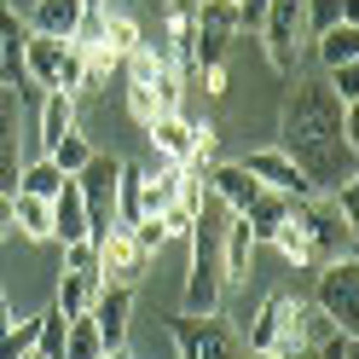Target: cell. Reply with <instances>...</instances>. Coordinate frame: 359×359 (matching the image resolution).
I'll list each match as a JSON object with an SVG mask.
<instances>
[{"mask_svg": "<svg viewBox=\"0 0 359 359\" xmlns=\"http://www.w3.org/2000/svg\"><path fill=\"white\" fill-rule=\"evenodd\" d=\"M313 307L342 330V336H359V255L348 261H330L319 266V290H313Z\"/></svg>", "mask_w": 359, "mask_h": 359, "instance_id": "5b68a950", "label": "cell"}, {"mask_svg": "<svg viewBox=\"0 0 359 359\" xmlns=\"http://www.w3.org/2000/svg\"><path fill=\"white\" fill-rule=\"evenodd\" d=\"M278 110V151L296 163L313 191H336L342 180H359V104H336L325 76L296 70L284 76Z\"/></svg>", "mask_w": 359, "mask_h": 359, "instance_id": "6da1fadb", "label": "cell"}, {"mask_svg": "<svg viewBox=\"0 0 359 359\" xmlns=\"http://www.w3.org/2000/svg\"><path fill=\"white\" fill-rule=\"evenodd\" d=\"M41 156H47L58 140H64V133H76L81 128V116H76V93H47V99H41Z\"/></svg>", "mask_w": 359, "mask_h": 359, "instance_id": "ac0fdd59", "label": "cell"}, {"mask_svg": "<svg viewBox=\"0 0 359 359\" xmlns=\"http://www.w3.org/2000/svg\"><path fill=\"white\" fill-rule=\"evenodd\" d=\"M336 336V325L325 319L313 302H302V296H290V290H278V353L290 359V353H302V348H325Z\"/></svg>", "mask_w": 359, "mask_h": 359, "instance_id": "ba28073f", "label": "cell"}, {"mask_svg": "<svg viewBox=\"0 0 359 359\" xmlns=\"http://www.w3.org/2000/svg\"><path fill=\"white\" fill-rule=\"evenodd\" d=\"M99 353H104V342H99L93 319H87V313H76V319L64 325V353H58V359H99Z\"/></svg>", "mask_w": 359, "mask_h": 359, "instance_id": "484cf974", "label": "cell"}, {"mask_svg": "<svg viewBox=\"0 0 359 359\" xmlns=\"http://www.w3.org/2000/svg\"><path fill=\"white\" fill-rule=\"evenodd\" d=\"M232 6H238V29H243V35H255V29H261V18H266V6H273V0H232Z\"/></svg>", "mask_w": 359, "mask_h": 359, "instance_id": "4dcf8cb0", "label": "cell"}, {"mask_svg": "<svg viewBox=\"0 0 359 359\" xmlns=\"http://www.w3.org/2000/svg\"><path fill=\"white\" fill-rule=\"evenodd\" d=\"M168 336H174L180 359H243V342L215 319V313H209V319L180 313V319H168Z\"/></svg>", "mask_w": 359, "mask_h": 359, "instance_id": "52a82bcc", "label": "cell"}, {"mask_svg": "<svg viewBox=\"0 0 359 359\" xmlns=\"http://www.w3.org/2000/svg\"><path fill=\"white\" fill-rule=\"evenodd\" d=\"M197 6H203V0H168V6H163V18H168V29H180V24H191V18H197Z\"/></svg>", "mask_w": 359, "mask_h": 359, "instance_id": "d6a6232c", "label": "cell"}, {"mask_svg": "<svg viewBox=\"0 0 359 359\" xmlns=\"http://www.w3.org/2000/svg\"><path fill=\"white\" fill-rule=\"evenodd\" d=\"M243 220H250V232H255V243H273L278 238V226L290 220V197H278V191H261L250 209H243Z\"/></svg>", "mask_w": 359, "mask_h": 359, "instance_id": "603a6c76", "label": "cell"}, {"mask_svg": "<svg viewBox=\"0 0 359 359\" xmlns=\"http://www.w3.org/2000/svg\"><path fill=\"white\" fill-rule=\"evenodd\" d=\"M12 238V191H0V243Z\"/></svg>", "mask_w": 359, "mask_h": 359, "instance_id": "e575fe53", "label": "cell"}, {"mask_svg": "<svg viewBox=\"0 0 359 359\" xmlns=\"http://www.w3.org/2000/svg\"><path fill=\"white\" fill-rule=\"evenodd\" d=\"M81 76H87V53L76 47V41L29 35V47H24V81L47 87V93H76L81 99Z\"/></svg>", "mask_w": 359, "mask_h": 359, "instance_id": "3957f363", "label": "cell"}, {"mask_svg": "<svg viewBox=\"0 0 359 359\" xmlns=\"http://www.w3.org/2000/svg\"><path fill=\"white\" fill-rule=\"evenodd\" d=\"M255 232H250V220L243 215H226V232H220V273H226V284H243L250 278V266H255Z\"/></svg>", "mask_w": 359, "mask_h": 359, "instance_id": "4fadbf2b", "label": "cell"}, {"mask_svg": "<svg viewBox=\"0 0 359 359\" xmlns=\"http://www.w3.org/2000/svg\"><path fill=\"white\" fill-rule=\"evenodd\" d=\"M81 0H35V12L24 18L29 24V35H53V41H70L76 35V24H81Z\"/></svg>", "mask_w": 359, "mask_h": 359, "instance_id": "2e32d148", "label": "cell"}, {"mask_svg": "<svg viewBox=\"0 0 359 359\" xmlns=\"http://www.w3.org/2000/svg\"><path fill=\"white\" fill-rule=\"evenodd\" d=\"M145 133H151V145H156V163H186L191 145H197V122L186 116V110H168V116H156Z\"/></svg>", "mask_w": 359, "mask_h": 359, "instance_id": "5bb4252c", "label": "cell"}, {"mask_svg": "<svg viewBox=\"0 0 359 359\" xmlns=\"http://www.w3.org/2000/svg\"><path fill=\"white\" fill-rule=\"evenodd\" d=\"M47 156H53V163H58L64 174H81L87 163H93V140H87V133L76 128V133H64V140H58V145H53Z\"/></svg>", "mask_w": 359, "mask_h": 359, "instance_id": "4316f807", "label": "cell"}, {"mask_svg": "<svg viewBox=\"0 0 359 359\" xmlns=\"http://www.w3.org/2000/svg\"><path fill=\"white\" fill-rule=\"evenodd\" d=\"M140 47H145V41H140V24H133V18H128L122 6H110V12H104V35H99V53L122 64L128 53H140Z\"/></svg>", "mask_w": 359, "mask_h": 359, "instance_id": "7402d4cb", "label": "cell"}, {"mask_svg": "<svg viewBox=\"0 0 359 359\" xmlns=\"http://www.w3.org/2000/svg\"><path fill=\"white\" fill-rule=\"evenodd\" d=\"M243 359H284L278 348H243Z\"/></svg>", "mask_w": 359, "mask_h": 359, "instance_id": "d590c367", "label": "cell"}, {"mask_svg": "<svg viewBox=\"0 0 359 359\" xmlns=\"http://www.w3.org/2000/svg\"><path fill=\"white\" fill-rule=\"evenodd\" d=\"M87 319H93V330H99L104 353L128 348V325H133V290H116V284H104V290H99V302L87 307Z\"/></svg>", "mask_w": 359, "mask_h": 359, "instance_id": "7c38bea8", "label": "cell"}, {"mask_svg": "<svg viewBox=\"0 0 359 359\" xmlns=\"http://www.w3.org/2000/svg\"><path fill=\"white\" fill-rule=\"evenodd\" d=\"M81 238H87V203L76 180H64V191L53 197V243H81Z\"/></svg>", "mask_w": 359, "mask_h": 359, "instance_id": "ffe728a7", "label": "cell"}, {"mask_svg": "<svg viewBox=\"0 0 359 359\" xmlns=\"http://www.w3.org/2000/svg\"><path fill=\"white\" fill-rule=\"evenodd\" d=\"M12 238H24V243H53V203H47V197L12 191Z\"/></svg>", "mask_w": 359, "mask_h": 359, "instance_id": "e0dca14e", "label": "cell"}, {"mask_svg": "<svg viewBox=\"0 0 359 359\" xmlns=\"http://www.w3.org/2000/svg\"><path fill=\"white\" fill-rule=\"evenodd\" d=\"M290 220H296V232L307 238V255H313V273L330 261H348L359 255V226H348L342 215H336V203L325 191L302 197V203H290Z\"/></svg>", "mask_w": 359, "mask_h": 359, "instance_id": "7a4b0ae2", "label": "cell"}, {"mask_svg": "<svg viewBox=\"0 0 359 359\" xmlns=\"http://www.w3.org/2000/svg\"><path fill=\"white\" fill-rule=\"evenodd\" d=\"M24 93L18 87H0V191H18V168H24Z\"/></svg>", "mask_w": 359, "mask_h": 359, "instance_id": "8fae6325", "label": "cell"}, {"mask_svg": "<svg viewBox=\"0 0 359 359\" xmlns=\"http://www.w3.org/2000/svg\"><path fill=\"white\" fill-rule=\"evenodd\" d=\"M145 273H151V255L133 243L128 226H110V232L99 238V278L116 284V290H140Z\"/></svg>", "mask_w": 359, "mask_h": 359, "instance_id": "9c48e42d", "label": "cell"}, {"mask_svg": "<svg viewBox=\"0 0 359 359\" xmlns=\"http://www.w3.org/2000/svg\"><path fill=\"white\" fill-rule=\"evenodd\" d=\"M64 180H70V174H64L53 156H35V163L18 168V191H24V197H47V203H53V197L64 191Z\"/></svg>", "mask_w": 359, "mask_h": 359, "instance_id": "cb8c5ba5", "label": "cell"}, {"mask_svg": "<svg viewBox=\"0 0 359 359\" xmlns=\"http://www.w3.org/2000/svg\"><path fill=\"white\" fill-rule=\"evenodd\" d=\"M325 87L336 93V104H359V64H342V70H325Z\"/></svg>", "mask_w": 359, "mask_h": 359, "instance_id": "f1b7e54d", "label": "cell"}, {"mask_svg": "<svg viewBox=\"0 0 359 359\" xmlns=\"http://www.w3.org/2000/svg\"><path fill=\"white\" fill-rule=\"evenodd\" d=\"M243 168H250V180H261V191H278L290 197V203H302V197H313V180L290 163V156L278 145H266V151H250L243 156Z\"/></svg>", "mask_w": 359, "mask_h": 359, "instance_id": "30bf717a", "label": "cell"}, {"mask_svg": "<svg viewBox=\"0 0 359 359\" xmlns=\"http://www.w3.org/2000/svg\"><path fill=\"white\" fill-rule=\"evenodd\" d=\"M0 6H6V0H0Z\"/></svg>", "mask_w": 359, "mask_h": 359, "instance_id": "8d00e7d4", "label": "cell"}, {"mask_svg": "<svg viewBox=\"0 0 359 359\" xmlns=\"http://www.w3.org/2000/svg\"><path fill=\"white\" fill-rule=\"evenodd\" d=\"M76 180V191H81V203H87V238H104L110 226H116V180H122V156H104L93 151V163H87Z\"/></svg>", "mask_w": 359, "mask_h": 359, "instance_id": "277c9868", "label": "cell"}, {"mask_svg": "<svg viewBox=\"0 0 359 359\" xmlns=\"http://www.w3.org/2000/svg\"><path fill=\"white\" fill-rule=\"evenodd\" d=\"M197 76H203V93H209V99L232 93V76H226V64H203V70H197Z\"/></svg>", "mask_w": 359, "mask_h": 359, "instance_id": "1f68e13d", "label": "cell"}, {"mask_svg": "<svg viewBox=\"0 0 359 359\" xmlns=\"http://www.w3.org/2000/svg\"><path fill=\"white\" fill-rule=\"evenodd\" d=\"M99 290H104L99 273H58V296H53V302L76 319V313H87V307L99 302Z\"/></svg>", "mask_w": 359, "mask_h": 359, "instance_id": "d4e9b609", "label": "cell"}, {"mask_svg": "<svg viewBox=\"0 0 359 359\" xmlns=\"http://www.w3.org/2000/svg\"><path fill=\"white\" fill-rule=\"evenodd\" d=\"M24 47H29V24L12 6H0V87L24 81Z\"/></svg>", "mask_w": 359, "mask_h": 359, "instance_id": "9a60e30c", "label": "cell"}, {"mask_svg": "<svg viewBox=\"0 0 359 359\" xmlns=\"http://www.w3.org/2000/svg\"><path fill=\"white\" fill-rule=\"evenodd\" d=\"M336 24H359V0H302V29L307 41L313 35H325Z\"/></svg>", "mask_w": 359, "mask_h": 359, "instance_id": "44dd1931", "label": "cell"}, {"mask_svg": "<svg viewBox=\"0 0 359 359\" xmlns=\"http://www.w3.org/2000/svg\"><path fill=\"white\" fill-rule=\"evenodd\" d=\"M128 116L140 122V128H151L156 116H163V104H156V93H151V87H128Z\"/></svg>", "mask_w": 359, "mask_h": 359, "instance_id": "f546056e", "label": "cell"}, {"mask_svg": "<svg viewBox=\"0 0 359 359\" xmlns=\"http://www.w3.org/2000/svg\"><path fill=\"white\" fill-rule=\"evenodd\" d=\"M313 58H319V70H342V64H359V24H336L325 35L307 41Z\"/></svg>", "mask_w": 359, "mask_h": 359, "instance_id": "d6986e66", "label": "cell"}, {"mask_svg": "<svg viewBox=\"0 0 359 359\" xmlns=\"http://www.w3.org/2000/svg\"><path fill=\"white\" fill-rule=\"evenodd\" d=\"M255 35H261L266 64H273L278 76H296V70H302V47H307V29H302V0H273Z\"/></svg>", "mask_w": 359, "mask_h": 359, "instance_id": "8992f818", "label": "cell"}, {"mask_svg": "<svg viewBox=\"0 0 359 359\" xmlns=\"http://www.w3.org/2000/svg\"><path fill=\"white\" fill-rule=\"evenodd\" d=\"M319 359H353V336H342V330H336L330 342L319 348Z\"/></svg>", "mask_w": 359, "mask_h": 359, "instance_id": "836d02e7", "label": "cell"}, {"mask_svg": "<svg viewBox=\"0 0 359 359\" xmlns=\"http://www.w3.org/2000/svg\"><path fill=\"white\" fill-rule=\"evenodd\" d=\"M58 250H64V266H58V273H99V243H93V238L58 243Z\"/></svg>", "mask_w": 359, "mask_h": 359, "instance_id": "83f0119b", "label": "cell"}]
</instances>
